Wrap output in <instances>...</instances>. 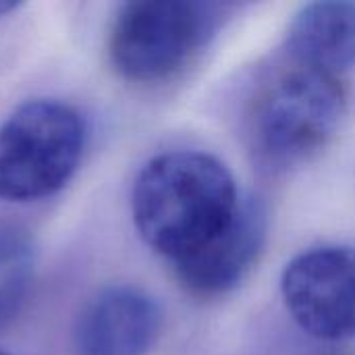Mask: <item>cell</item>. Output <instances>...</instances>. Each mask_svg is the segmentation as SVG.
<instances>
[{
  "label": "cell",
  "instance_id": "obj_1",
  "mask_svg": "<svg viewBox=\"0 0 355 355\" xmlns=\"http://www.w3.org/2000/svg\"><path fill=\"white\" fill-rule=\"evenodd\" d=\"M243 202L225 162L206 152L177 150L141 168L131 212L141 239L175 266L227 231Z\"/></svg>",
  "mask_w": 355,
  "mask_h": 355
},
{
  "label": "cell",
  "instance_id": "obj_2",
  "mask_svg": "<svg viewBox=\"0 0 355 355\" xmlns=\"http://www.w3.org/2000/svg\"><path fill=\"white\" fill-rule=\"evenodd\" d=\"M345 106L343 77L289 58L256 98L254 148L272 166L304 164L333 139Z\"/></svg>",
  "mask_w": 355,
  "mask_h": 355
},
{
  "label": "cell",
  "instance_id": "obj_3",
  "mask_svg": "<svg viewBox=\"0 0 355 355\" xmlns=\"http://www.w3.org/2000/svg\"><path fill=\"white\" fill-rule=\"evenodd\" d=\"M87 139L77 108L52 98L23 102L0 127V200L35 202L75 175Z\"/></svg>",
  "mask_w": 355,
  "mask_h": 355
},
{
  "label": "cell",
  "instance_id": "obj_4",
  "mask_svg": "<svg viewBox=\"0 0 355 355\" xmlns=\"http://www.w3.org/2000/svg\"><path fill=\"white\" fill-rule=\"evenodd\" d=\"M220 6L200 0H137L119 8L108 54L133 83H162L179 75L210 42Z\"/></svg>",
  "mask_w": 355,
  "mask_h": 355
},
{
  "label": "cell",
  "instance_id": "obj_5",
  "mask_svg": "<svg viewBox=\"0 0 355 355\" xmlns=\"http://www.w3.org/2000/svg\"><path fill=\"white\" fill-rule=\"evenodd\" d=\"M281 293L297 327L318 341L355 337V248L322 245L295 256Z\"/></svg>",
  "mask_w": 355,
  "mask_h": 355
},
{
  "label": "cell",
  "instance_id": "obj_6",
  "mask_svg": "<svg viewBox=\"0 0 355 355\" xmlns=\"http://www.w3.org/2000/svg\"><path fill=\"white\" fill-rule=\"evenodd\" d=\"M162 333V310L144 289L112 285L81 308L73 327L75 355H148Z\"/></svg>",
  "mask_w": 355,
  "mask_h": 355
},
{
  "label": "cell",
  "instance_id": "obj_7",
  "mask_svg": "<svg viewBox=\"0 0 355 355\" xmlns=\"http://www.w3.org/2000/svg\"><path fill=\"white\" fill-rule=\"evenodd\" d=\"M266 239V214L260 204L245 200L227 231L191 258L173 266L181 287L202 300L233 291L254 268Z\"/></svg>",
  "mask_w": 355,
  "mask_h": 355
},
{
  "label": "cell",
  "instance_id": "obj_8",
  "mask_svg": "<svg viewBox=\"0 0 355 355\" xmlns=\"http://www.w3.org/2000/svg\"><path fill=\"white\" fill-rule=\"evenodd\" d=\"M289 58L343 77L355 67V2L302 6L287 31Z\"/></svg>",
  "mask_w": 355,
  "mask_h": 355
},
{
  "label": "cell",
  "instance_id": "obj_9",
  "mask_svg": "<svg viewBox=\"0 0 355 355\" xmlns=\"http://www.w3.org/2000/svg\"><path fill=\"white\" fill-rule=\"evenodd\" d=\"M35 270L31 235L17 225H0V329L21 312Z\"/></svg>",
  "mask_w": 355,
  "mask_h": 355
},
{
  "label": "cell",
  "instance_id": "obj_10",
  "mask_svg": "<svg viewBox=\"0 0 355 355\" xmlns=\"http://www.w3.org/2000/svg\"><path fill=\"white\" fill-rule=\"evenodd\" d=\"M19 4L17 2H6V0H0V17H4V15H8L10 10H15Z\"/></svg>",
  "mask_w": 355,
  "mask_h": 355
},
{
  "label": "cell",
  "instance_id": "obj_11",
  "mask_svg": "<svg viewBox=\"0 0 355 355\" xmlns=\"http://www.w3.org/2000/svg\"><path fill=\"white\" fill-rule=\"evenodd\" d=\"M0 355H6V354H2V352H0Z\"/></svg>",
  "mask_w": 355,
  "mask_h": 355
}]
</instances>
